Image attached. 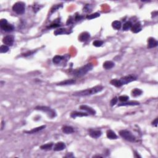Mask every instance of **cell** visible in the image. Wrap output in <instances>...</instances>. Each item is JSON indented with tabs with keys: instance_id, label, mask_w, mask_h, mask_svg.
<instances>
[{
	"instance_id": "52a82bcc",
	"label": "cell",
	"mask_w": 158,
	"mask_h": 158,
	"mask_svg": "<svg viewBox=\"0 0 158 158\" xmlns=\"http://www.w3.org/2000/svg\"><path fill=\"white\" fill-rule=\"evenodd\" d=\"M14 38L12 35L6 36L2 39V42L6 46H12L14 43Z\"/></svg>"
},
{
	"instance_id": "ba28073f",
	"label": "cell",
	"mask_w": 158,
	"mask_h": 158,
	"mask_svg": "<svg viewBox=\"0 0 158 158\" xmlns=\"http://www.w3.org/2000/svg\"><path fill=\"white\" fill-rule=\"evenodd\" d=\"M66 146L65 143L60 141V142H58L55 144L54 148H53V150L54 151H61L66 149Z\"/></svg>"
},
{
	"instance_id": "7c38bea8",
	"label": "cell",
	"mask_w": 158,
	"mask_h": 158,
	"mask_svg": "<svg viewBox=\"0 0 158 158\" xmlns=\"http://www.w3.org/2000/svg\"><path fill=\"white\" fill-rule=\"evenodd\" d=\"M1 28L2 30L5 31V32H12L14 30V27L11 24H9V23H6V24L2 25H0Z\"/></svg>"
},
{
	"instance_id": "2e32d148",
	"label": "cell",
	"mask_w": 158,
	"mask_h": 158,
	"mask_svg": "<svg viewBox=\"0 0 158 158\" xmlns=\"http://www.w3.org/2000/svg\"><path fill=\"white\" fill-rule=\"evenodd\" d=\"M88 114L87 113H80V112H77V111H74L70 114V116L72 118H75L77 117H85L87 116Z\"/></svg>"
},
{
	"instance_id": "cb8c5ba5",
	"label": "cell",
	"mask_w": 158,
	"mask_h": 158,
	"mask_svg": "<svg viewBox=\"0 0 158 158\" xmlns=\"http://www.w3.org/2000/svg\"><path fill=\"white\" fill-rule=\"evenodd\" d=\"M121 22L120 21H115L112 23V26L116 30H119L121 27Z\"/></svg>"
},
{
	"instance_id": "836d02e7",
	"label": "cell",
	"mask_w": 158,
	"mask_h": 158,
	"mask_svg": "<svg viewBox=\"0 0 158 158\" xmlns=\"http://www.w3.org/2000/svg\"><path fill=\"white\" fill-rule=\"evenodd\" d=\"M59 7H60V6H59V5H55V6H53V8L51 9V12H53L54 11H56Z\"/></svg>"
},
{
	"instance_id": "5bb4252c",
	"label": "cell",
	"mask_w": 158,
	"mask_h": 158,
	"mask_svg": "<svg viewBox=\"0 0 158 158\" xmlns=\"http://www.w3.org/2000/svg\"><path fill=\"white\" fill-rule=\"evenodd\" d=\"M45 127H46V125H42V126L38 127L33 129L32 130H30V131H25V132L27 133V134H35V133L38 132L40 131V130H43V129H44Z\"/></svg>"
},
{
	"instance_id": "484cf974",
	"label": "cell",
	"mask_w": 158,
	"mask_h": 158,
	"mask_svg": "<svg viewBox=\"0 0 158 158\" xmlns=\"http://www.w3.org/2000/svg\"><path fill=\"white\" fill-rule=\"evenodd\" d=\"M110 83H111V84L113 85H114V86H115V87H120L122 86L121 85V83H120V80H117V79L112 80H111Z\"/></svg>"
},
{
	"instance_id": "4dcf8cb0",
	"label": "cell",
	"mask_w": 158,
	"mask_h": 158,
	"mask_svg": "<svg viewBox=\"0 0 158 158\" xmlns=\"http://www.w3.org/2000/svg\"><path fill=\"white\" fill-rule=\"evenodd\" d=\"M103 44V41L101 40H96L94 42H93V45L96 47H99Z\"/></svg>"
},
{
	"instance_id": "7402d4cb",
	"label": "cell",
	"mask_w": 158,
	"mask_h": 158,
	"mask_svg": "<svg viewBox=\"0 0 158 158\" xmlns=\"http://www.w3.org/2000/svg\"><path fill=\"white\" fill-rule=\"evenodd\" d=\"M142 93H143L142 90H141L140 89H138V88H135V89H134L132 91V95L134 97H136L141 95V94H142Z\"/></svg>"
},
{
	"instance_id": "9a60e30c",
	"label": "cell",
	"mask_w": 158,
	"mask_h": 158,
	"mask_svg": "<svg viewBox=\"0 0 158 158\" xmlns=\"http://www.w3.org/2000/svg\"><path fill=\"white\" fill-rule=\"evenodd\" d=\"M114 67V63L113 62L110 61H107L103 63V68L106 70L112 69Z\"/></svg>"
},
{
	"instance_id": "8d00e7d4",
	"label": "cell",
	"mask_w": 158,
	"mask_h": 158,
	"mask_svg": "<svg viewBox=\"0 0 158 158\" xmlns=\"http://www.w3.org/2000/svg\"><path fill=\"white\" fill-rule=\"evenodd\" d=\"M60 25L58 24V23H54V24H52L50 26V27H59Z\"/></svg>"
},
{
	"instance_id": "f1b7e54d",
	"label": "cell",
	"mask_w": 158,
	"mask_h": 158,
	"mask_svg": "<svg viewBox=\"0 0 158 158\" xmlns=\"http://www.w3.org/2000/svg\"><path fill=\"white\" fill-rule=\"evenodd\" d=\"M99 16H100V14H99V13H97V12H96V13H94V14H90V15H88V16H87V19H95V18H97V17H99Z\"/></svg>"
},
{
	"instance_id": "9c48e42d",
	"label": "cell",
	"mask_w": 158,
	"mask_h": 158,
	"mask_svg": "<svg viewBox=\"0 0 158 158\" xmlns=\"http://www.w3.org/2000/svg\"><path fill=\"white\" fill-rule=\"evenodd\" d=\"M80 109L81 110H83L87 111V113H89V114H92V115H94L96 114V111L91 107L88 106L87 105H82L80 106Z\"/></svg>"
},
{
	"instance_id": "5b68a950",
	"label": "cell",
	"mask_w": 158,
	"mask_h": 158,
	"mask_svg": "<svg viewBox=\"0 0 158 158\" xmlns=\"http://www.w3.org/2000/svg\"><path fill=\"white\" fill-rule=\"evenodd\" d=\"M37 110L42 111L44 112V113H46L47 115L49 117H50L51 118H54L56 116V113L54 111L53 109H52L51 108H48L47 106H37L35 108Z\"/></svg>"
},
{
	"instance_id": "30bf717a",
	"label": "cell",
	"mask_w": 158,
	"mask_h": 158,
	"mask_svg": "<svg viewBox=\"0 0 158 158\" xmlns=\"http://www.w3.org/2000/svg\"><path fill=\"white\" fill-rule=\"evenodd\" d=\"M158 46V42L156 39L153 38H150L148 40V48H155Z\"/></svg>"
},
{
	"instance_id": "277c9868",
	"label": "cell",
	"mask_w": 158,
	"mask_h": 158,
	"mask_svg": "<svg viewBox=\"0 0 158 158\" xmlns=\"http://www.w3.org/2000/svg\"><path fill=\"white\" fill-rule=\"evenodd\" d=\"M12 10L17 14H22L24 13L25 10V4L22 2H17L12 6Z\"/></svg>"
},
{
	"instance_id": "44dd1931",
	"label": "cell",
	"mask_w": 158,
	"mask_h": 158,
	"mask_svg": "<svg viewBox=\"0 0 158 158\" xmlns=\"http://www.w3.org/2000/svg\"><path fill=\"white\" fill-rule=\"evenodd\" d=\"M140 104V103L138 101H132L129 102H124L123 103L119 104V106H137Z\"/></svg>"
},
{
	"instance_id": "6da1fadb",
	"label": "cell",
	"mask_w": 158,
	"mask_h": 158,
	"mask_svg": "<svg viewBox=\"0 0 158 158\" xmlns=\"http://www.w3.org/2000/svg\"><path fill=\"white\" fill-rule=\"evenodd\" d=\"M104 89V87L101 85H97L91 88L84 90L80 91L75 92L73 94V95L75 96H86L92 95V94H96L99 92L101 91Z\"/></svg>"
},
{
	"instance_id": "ac0fdd59",
	"label": "cell",
	"mask_w": 158,
	"mask_h": 158,
	"mask_svg": "<svg viewBox=\"0 0 158 158\" xmlns=\"http://www.w3.org/2000/svg\"><path fill=\"white\" fill-rule=\"evenodd\" d=\"M131 29H132V31L134 33H138V32H140V31L141 30V23H140V22L136 23L134 25L133 27H132Z\"/></svg>"
},
{
	"instance_id": "603a6c76",
	"label": "cell",
	"mask_w": 158,
	"mask_h": 158,
	"mask_svg": "<svg viewBox=\"0 0 158 158\" xmlns=\"http://www.w3.org/2000/svg\"><path fill=\"white\" fill-rule=\"evenodd\" d=\"M68 33L69 32H67V29H66V28H59V29H58L54 31V34L56 35H62Z\"/></svg>"
},
{
	"instance_id": "8fae6325",
	"label": "cell",
	"mask_w": 158,
	"mask_h": 158,
	"mask_svg": "<svg viewBox=\"0 0 158 158\" xmlns=\"http://www.w3.org/2000/svg\"><path fill=\"white\" fill-rule=\"evenodd\" d=\"M102 132L99 130H90L89 133V135L91 137L93 138H98L100 137L101 135Z\"/></svg>"
},
{
	"instance_id": "d4e9b609",
	"label": "cell",
	"mask_w": 158,
	"mask_h": 158,
	"mask_svg": "<svg viewBox=\"0 0 158 158\" xmlns=\"http://www.w3.org/2000/svg\"><path fill=\"white\" fill-rule=\"evenodd\" d=\"M53 146V143H49L45 144V145H43L42 146H40V148L42 150H51Z\"/></svg>"
},
{
	"instance_id": "7a4b0ae2",
	"label": "cell",
	"mask_w": 158,
	"mask_h": 158,
	"mask_svg": "<svg viewBox=\"0 0 158 158\" xmlns=\"http://www.w3.org/2000/svg\"><path fill=\"white\" fill-rule=\"evenodd\" d=\"M92 69H93V65L90 63V64H86L84 66L81 67L79 69H76L72 72V74L77 77H80L85 75L89 71L91 70Z\"/></svg>"
},
{
	"instance_id": "ffe728a7",
	"label": "cell",
	"mask_w": 158,
	"mask_h": 158,
	"mask_svg": "<svg viewBox=\"0 0 158 158\" xmlns=\"http://www.w3.org/2000/svg\"><path fill=\"white\" fill-rule=\"evenodd\" d=\"M90 34L88 32H83V33H81L80 35L79 39L81 42H85V41L88 40V38H90Z\"/></svg>"
},
{
	"instance_id": "3957f363",
	"label": "cell",
	"mask_w": 158,
	"mask_h": 158,
	"mask_svg": "<svg viewBox=\"0 0 158 158\" xmlns=\"http://www.w3.org/2000/svg\"><path fill=\"white\" fill-rule=\"evenodd\" d=\"M119 135L121 137L125 139L127 141H129L130 142H134L135 141L136 138L135 136L132 134L131 132L127 130H122L119 132Z\"/></svg>"
},
{
	"instance_id": "74e56055",
	"label": "cell",
	"mask_w": 158,
	"mask_h": 158,
	"mask_svg": "<svg viewBox=\"0 0 158 158\" xmlns=\"http://www.w3.org/2000/svg\"><path fill=\"white\" fill-rule=\"evenodd\" d=\"M3 125H4V122L2 121V127H1V130H2V129H3Z\"/></svg>"
},
{
	"instance_id": "8992f818",
	"label": "cell",
	"mask_w": 158,
	"mask_h": 158,
	"mask_svg": "<svg viewBox=\"0 0 158 158\" xmlns=\"http://www.w3.org/2000/svg\"><path fill=\"white\" fill-rule=\"evenodd\" d=\"M136 80V77L135 75H129L124 77H122L119 80H120V82L122 85H126L127 83H130V82Z\"/></svg>"
},
{
	"instance_id": "f546056e",
	"label": "cell",
	"mask_w": 158,
	"mask_h": 158,
	"mask_svg": "<svg viewBox=\"0 0 158 158\" xmlns=\"http://www.w3.org/2000/svg\"><path fill=\"white\" fill-rule=\"evenodd\" d=\"M9 47L6 45H2L0 48V53H5L8 51Z\"/></svg>"
},
{
	"instance_id": "e575fe53",
	"label": "cell",
	"mask_w": 158,
	"mask_h": 158,
	"mask_svg": "<svg viewBox=\"0 0 158 158\" xmlns=\"http://www.w3.org/2000/svg\"><path fill=\"white\" fill-rule=\"evenodd\" d=\"M7 23V21H6V19H1V21H0V25L6 24V23Z\"/></svg>"
},
{
	"instance_id": "d6a6232c",
	"label": "cell",
	"mask_w": 158,
	"mask_h": 158,
	"mask_svg": "<svg viewBox=\"0 0 158 158\" xmlns=\"http://www.w3.org/2000/svg\"><path fill=\"white\" fill-rule=\"evenodd\" d=\"M117 101H118L117 98V97H114V98H113V99H111V101L110 102L111 106H113L115 105V104L117 103Z\"/></svg>"
},
{
	"instance_id": "e0dca14e",
	"label": "cell",
	"mask_w": 158,
	"mask_h": 158,
	"mask_svg": "<svg viewBox=\"0 0 158 158\" xmlns=\"http://www.w3.org/2000/svg\"><path fill=\"white\" fill-rule=\"evenodd\" d=\"M106 135L107 137H108V138L111 139V140H115V139L117 138V136L116 134H115V132H113V130H108L106 132Z\"/></svg>"
},
{
	"instance_id": "83f0119b",
	"label": "cell",
	"mask_w": 158,
	"mask_h": 158,
	"mask_svg": "<svg viewBox=\"0 0 158 158\" xmlns=\"http://www.w3.org/2000/svg\"><path fill=\"white\" fill-rule=\"evenodd\" d=\"M63 59V57L61 56H55L53 59V62L54 64H59Z\"/></svg>"
},
{
	"instance_id": "d590c367",
	"label": "cell",
	"mask_w": 158,
	"mask_h": 158,
	"mask_svg": "<svg viewBox=\"0 0 158 158\" xmlns=\"http://www.w3.org/2000/svg\"><path fill=\"white\" fill-rule=\"evenodd\" d=\"M152 124L153 125H155V127L158 126V118H156V119H155V120L152 122Z\"/></svg>"
},
{
	"instance_id": "1f68e13d",
	"label": "cell",
	"mask_w": 158,
	"mask_h": 158,
	"mask_svg": "<svg viewBox=\"0 0 158 158\" xmlns=\"http://www.w3.org/2000/svg\"><path fill=\"white\" fill-rule=\"evenodd\" d=\"M119 100L122 102H126L129 99V97L127 96H121L119 98Z\"/></svg>"
},
{
	"instance_id": "4fadbf2b",
	"label": "cell",
	"mask_w": 158,
	"mask_h": 158,
	"mask_svg": "<svg viewBox=\"0 0 158 158\" xmlns=\"http://www.w3.org/2000/svg\"><path fill=\"white\" fill-rule=\"evenodd\" d=\"M76 81L74 79H69L66 80L62 81V82H59V83H58V85H61V86H64V85H73L74 83H75Z\"/></svg>"
},
{
	"instance_id": "4316f807",
	"label": "cell",
	"mask_w": 158,
	"mask_h": 158,
	"mask_svg": "<svg viewBox=\"0 0 158 158\" xmlns=\"http://www.w3.org/2000/svg\"><path fill=\"white\" fill-rule=\"evenodd\" d=\"M132 27V23L130 22H127L126 23H125L123 25V30L125 31L128 30L130 29Z\"/></svg>"
},
{
	"instance_id": "d6986e66",
	"label": "cell",
	"mask_w": 158,
	"mask_h": 158,
	"mask_svg": "<svg viewBox=\"0 0 158 158\" xmlns=\"http://www.w3.org/2000/svg\"><path fill=\"white\" fill-rule=\"evenodd\" d=\"M62 130H63V132L64 133V134H72V133L74 132V128L72 127H70V126L63 127V129H62Z\"/></svg>"
}]
</instances>
